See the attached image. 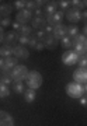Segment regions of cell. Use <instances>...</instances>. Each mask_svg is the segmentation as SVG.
<instances>
[{
  "instance_id": "1",
  "label": "cell",
  "mask_w": 87,
  "mask_h": 126,
  "mask_svg": "<svg viewBox=\"0 0 87 126\" xmlns=\"http://www.w3.org/2000/svg\"><path fill=\"white\" fill-rule=\"evenodd\" d=\"M42 81H44V77L37 70H31L28 72V76L25 79V84H27L28 88H32V90H37L42 86Z\"/></svg>"
},
{
  "instance_id": "3",
  "label": "cell",
  "mask_w": 87,
  "mask_h": 126,
  "mask_svg": "<svg viewBox=\"0 0 87 126\" xmlns=\"http://www.w3.org/2000/svg\"><path fill=\"white\" fill-rule=\"evenodd\" d=\"M66 94L70 97V98H74V99H80L84 95V88H83L82 84H79L76 81H72L66 84Z\"/></svg>"
},
{
  "instance_id": "33",
  "label": "cell",
  "mask_w": 87,
  "mask_h": 126,
  "mask_svg": "<svg viewBox=\"0 0 87 126\" xmlns=\"http://www.w3.org/2000/svg\"><path fill=\"white\" fill-rule=\"evenodd\" d=\"M28 41H30V36H20L18 45H21V46H28Z\"/></svg>"
},
{
  "instance_id": "2",
  "label": "cell",
  "mask_w": 87,
  "mask_h": 126,
  "mask_svg": "<svg viewBox=\"0 0 87 126\" xmlns=\"http://www.w3.org/2000/svg\"><path fill=\"white\" fill-rule=\"evenodd\" d=\"M73 50L79 56H84L87 53V36L79 34L73 38Z\"/></svg>"
},
{
  "instance_id": "21",
  "label": "cell",
  "mask_w": 87,
  "mask_h": 126,
  "mask_svg": "<svg viewBox=\"0 0 87 126\" xmlns=\"http://www.w3.org/2000/svg\"><path fill=\"white\" fill-rule=\"evenodd\" d=\"M0 81L9 86L10 83H13L11 79V72H0Z\"/></svg>"
},
{
  "instance_id": "23",
  "label": "cell",
  "mask_w": 87,
  "mask_h": 126,
  "mask_svg": "<svg viewBox=\"0 0 87 126\" xmlns=\"http://www.w3.org/2000/svg\"><path fill=\"white\" fill-rule=\"evenodd\" d=\"M13 91L17 94H24L25 88H24L23 81H13Z\"/></svg>"
},
{
  "instance_id": "17",
  "label": "cell",
  "mask_w": 87,
  "mask_h": 126,
  "mask_svg": "<svg viewBox=\"0 0 87 126\" xmlns=\"http://www.w3.org/2000/svg\"><path fill=\"white\" fill-rule=\"evenodd\" d=\"M44 45H45L46 49H55L56 46H58V39H55V36L53 35H46L44 38Z\"/></svg>"
},
{
  "instance_id": "44",
  "label": "cell",
  "mask_w": 87,
  "mask_h": 126,
  "mask_svg": "<svg viewBox=\"0 0 87 126\" xmlns=\"http://www.w3.org/2000/svg\"><path fill=\"white\" fill-rule=\"evenodd\" d=\"M83 88H84V95L87 97V83L84 84V86H83Z\"/></svg>"
},
{
  "instance_id": "43",
  "label": "cell",
  "mask_w": 87,
  "mask_h": 126,
  "mask_svg": "<svg viewBox=\"0 0 87 126\" xmlns=\"http://www.w3.org/2000/svg\"><path fill=\"white\" fill-rule=\"evenodd\" d=\"M83 35L87 36V23L84 24V27H83Z\"/></svg>"
},
{
  "instance_id": "26",
  "label": "cell",
  "mask_w": 87,
  "mask_h": 126,
  "mask_svg": "<svg viewBox=\"0 0 87 126\" xmlns=\"http://www.w3.org/2000/svg\"><path fill=\"white\" fill-rule=\"evenodd\" d=\"M9 95H10L9 86L0 81V98H6V97H9Z\"/></svg>"
},
{
  "instance_id": "27",
  "label": "cell",
  "mask_w": 87,
  "mask_h": 126,
  "mask_svg": "<svg viewBox=\"0 0 87 126\" xmlns=\"http://www.w3.org/2000/svg\"><path fill=\"white\" fill-rule=\"evenodd\" d=\"M70 1L69 0H60V1H58V7H59L62 11H68L69 9H70Z\"/></svg>"
},
{
  "instance_id": "42",
  "label": "cell",
  "mask_w": 87,
  "mask_h": 126,
  "mask_svg": "<svg viewBox=\"0 0 87 126\" xmlns=\"http://www.w3.org/2000/svg\"><path fill=\"white\" fill-rule=\"evenodd\" d=\"M82 20H83V21H86V23H87V10H86V11H83V13H82Z\"/></svg>"
},
{
  "instance_id": "12",
  "label": "cell",
  "mask_w": 87,
  "mask_h": 126,
  "mask_svg": "<svg viewBox=\"0 0 87 126\" xmlns=\"http://www.w3.org/2000/svg\"><path fill=\"white\" fill-rule=\"evenodd\" d=\"M13 56L17 59H28L30 56V52L25 46H21V45H17L13 48Z\"/></svg>"
},
{
  "instance_id": "8",
  "label": "cell",
  "mask_w": 87,
  "mask_h": 126,
  "mask_svg": "<svg viewBox=\"0 0 87 126\" xmlns=\"http://www.w3.org/2000/svg\"><path fill=\"white\" fill-rule=\"evenodd\" d=\"M31 20H32V11H30L27 9L17 11V14H16V21L20 23L21 25H27V23H30Z\"/></svg>"
},
{
  "instance_id": "28",
  "label": "cell",
  "mask_w": 87,
  "mask_h": 126,
  "mask_svg": "<svg viewBox=\"0 0 87 126\" xmlns=\"http://www.w3.org/2000/svg\"><path fill=\"white\" fill-rule=\"evenodd\" d=\"M25 4H27V1H25V0H16V1H14V4H13V7H14V9H17L18 11H21V10L25 9Z\"/></svg>"
},
{
  "instance_id": "34",
  "label": "cell",
  "mask_w": 87,
  "mask_h": 126,
  "mask_svg": "<svg viewBox=\"0 0 87 126\" xmlns=\"http://www.w3.org/2000/svg\"><path fill=\"white\" fill-rule=\"evenodd\" d=\"M34 35L37 36V39H38V41H42V42H44V38L46 36V34L44 32V30H39V31H37L35 34H34Z\"/></svg>"
},
{
  "instance_id": "29",
  "label": "cell",
  "mask_w": 87,
  "mask_h": 126,
  "mask_svg": "<svg viewBox=\"0 0 87 126\" xmlns=\"http://www.w3.org/2000/svg\"><path fill=\"white\" fill-rule=\"evenodd\" d=\"M70 4L73 6V9H77L82 11L86 6H84V1H82V0H73V1H70Z\"/></svg>"
},
{
  "instance_id": "19",
  "label": "cell",
  "mask_w": 87,
  "mask_h": 126,
  "mask_svg": "<svg viewBox=\"0 0 87 126\" xmlns=\"http://www.w3.org/2000/svg\"><path fill=\"white\" fill-rule=\"evenodd\" d=\"M24 101L28 104H32L34 101H35V98H37V93H35V90H32V88H27V90L24 91Z\"/></svg>"
},
{
  "instance_id": "36",
  "label": "cell",
  "mask_w": 87,
  "mask_h": 126,
  "mask_svg": "<svg viewBox=\"0 0 87 126\" xmlns=\"http://www.w3.org/2000/svg\"><path fill=\"white\" fill-rule=\"evenodd\" d=\"M32 13H34V17H44V9H37Z\"/></svg>"
},
{
  "instance_id": "16",
  "label": "cell",
  "mask_w": 87,
  "mask_h": 126,
  "mask_svg": "<svg viewBox=\"0 0 87 126\" xmlns=\"http://www.w3.org/2000/svg\"><path fill=\"white\" fill-rule=\"evenodd\" d=\"M58 9H59L58 7V1H46L45 7H44V14H45L46 17H49L53 13H56Z\"/></svg>"
},
{
  "instance_id": "46",
  "label": "cell",
  "mask_w": 87,
  "mask_h": 126,
  "mask_svg": "<svg viewBox=\"0 0 87 126\" xmlns=\"http://www.w3.org/2000/svg\"><path fill=\"white\" fill-rule=\"evenodd\" d=\"M84 56H86V58H87V53H86V55H84Z\"/></svg>"
},
{
  "instance_id": "24",
  "label": "cell",
  "mask_w": 87,
  "mask_h": 126,
  "mask_svg": "<svg viewBox=\"0 0 87 126\" xmlns=\"http://www.w3.org/2000/svg\"><path fill=\"white\" fill-rule=\"evenodd\" d=\"M60 45H62V48H65L66 50H69L70 48H73V38L65 36L63 39L60 41Z\"/></svg>"
},
{
  "instance_id": "40",
  "label": "cell",
  "mask_w": 87,
  "mask_h": 126,
  "mask_svg": "<svg viewBox=\"0 0 87 126\" xmlns=\"http://www.w3.org/2000/svg\"><path fill=\"white\" fill-rule=\"evenodd\" d=\"M4 35H6V32H4V28H1V27H0V44H3V39H4Z\"/></svg>"
},
{
  "instance_id": "7",
  "label": "cell",
  "mask_w": 87,
  "mask_h": 126,
  "mask_svg": "<svg viewBox=\"0 0 87 126\" xmlns=\"http://www.w3.org/2000/svg\"><path fill=\"white\" fill-rule=\"evenodd\" d=\"M18 39H20V35L17 34V32L16 31H9V32H6V35H4L3 45H7V46L14 48V46L18 45Z\"/></svg>"
},
{
  "instance_id": "15",
  "label": "cell",
  "mask_w": 87,
  "mask_h": 126,
  "mask_svg": "<svg viewBox=\"0 0 87 126\" xmlns=\"http://www.w3.org/2000/svg\"><path fill=\"white\" fill-rule=\"evenodd\" d=\"M0 126H14L13 116L6 111H0Z\"/></svg>"
},
{
  "instance_id": "18",
  "label": "cell",
  "mask_w": 87,
  "mask_h": 126,
  "mask_svg": "<svg viewBox=\"0 0 87 126\" xmlns=\"http://www.w3.org/2000/svg\"><path fill=\"white\" fill-rule=\"evenodd\" d=\"M13 11V6L9 3H1L0 4V17L1 18H9L10 14Z\"/></svg>"
},
{
  "instance_id": "6",
  "label": "cell",
  "mask_w": 87,
  "mask_h": 126,
  "mask_svg": "<svg viewBox=\"0 0 87 126\" xmlns=\"http://www.w3.org/2000/svg\"><path fill=\"white\" fill-rule=\"evenodd\" d=\"M18 59L14 58V56H10V58H1L0 59V72H11L18 63H17Z\"/></svg>"
},
{
  "instance_id": "9",
  "label": "cell",
  "mask_w": 87,
  "mask_h": 126,
  "mask_svg": "<svg viewBox=\"0 0 87 126\" xmlns=\"http://www.w3.org/2000/svg\"><path fill=\"white\" fill-rule=\"evenodd\" d=\"M63 18H65V11L58 10V11H56V13H53L52 16L46 17V23H48V25H51V27H55V25L62 24Z\"/></svg>"
},
{
  "instance_id": "41",
  "label": "cell",
  "mask_w": 87,
  "mask_h": 126,
  "mask_svg": "<svg viewBox=\"0 0 87 126\" xmlns=\"http://www.w3.org/2000/svg\"><path fill=\"white\" fill-rule=\"evenodd\" d=\"M80 104H82L83 107H87V97L86 95H83L82 98H80Z\"/></svg>"
},
{
  "instance_id": "14",
  "label": "cell",
  "mask_w": 87,
  "mask_h": 126,
  "mask_svg": "<svg viewBox=\"0 0 87 126\" xmlns=\"http://www.w3.org/2000/svg\"><path fill=\"white\" fill-rule=\"evenodd\" d=\"M66 31H68V27L63 25V24H59V25H55V27H53V32H52V35L55 36V39L62 41L65 36H66Z\"/></svg>"
},
{
  "instance_id": "22",
  "label": "cell",
  "mask_w": 87,
  "mask_h": 126,
  "mask_svg": "<svg viewBox=\"0 0 87 126\" xmlns=\"http://www.w3.org/2000/svg\"><path fill=\"white\" fill-rule=\"evenodd\" d=\"M17 34L20 36H31V34H32L31 25H21V28H20V31Z\"/></svg>"
},
{
  "instance_id": "10",
  "label": "cell",
  "mask_w": 87,
  "mask_h": 126,
  "mask_svg": "<svg viewBox=\"0 0 87 126\" xmlns=\"http://www.w3.org/2000/svg\"><path fill=\"white\" fill-rule=\"evenodd\" d=\"M65 17H66V20H68V21L76 24V23H79V21H82V11H80V10H77V9L70 7L68 11H65Z\"/></svg>"
},
{
  "instance_id": "25",
  "label": "cell",
  "mask_w": 87,
  "mask_h": 126,
  "mask_svg": "<svg viewBox=\"0 0 87 126\" xmlns=\"http://www.w3.org/2000/svg\"><path fill=\"white\" fill-rule=\"evenodd\" d=\"M77 35H79L77 25H69L68 31H66V36H69V38H74V36H77Z\"/></svg>"
},
{
  "instance_id": "13",
  "label": "cell",
  "mask_w": 87,
  "mask_h": 126,
  "mask_svg": "<svg viewBox=\"0 0 87 126\" xmlns=\"http://www.w3.org/2000/svg\"><path fill=\"white\" fill-rule=\"evenodd\" d=\"M46 25H48V23H46L45 17H32V20H31V28L32 30L39 31V30H44Z\"/></svg>"
},
{
  "instance_id": "39",
  "label": "cell",
  "mask_w": 87,
  "mask_h": 126,
  "mask_svg": "<svg viewBox=\"0 0 87 126\" xmlns=\"http://www.w3.org/2000/svg\"><path fill=\"white\" fill-rule=\"evenodd\" d=\"M44 49H45V45H44L42 41H39L37 44V46H35V50H44Z\"/></svg>"
},
{
  "instance_id": "45",
  "label": "cell",
  "mask_w": 87,
  "mask_h": 126,
  "mask_svg": "<svg viewBox=\"0 0 87 126\" xmlns=\"http://www.w3.org/2000/svg\"><path fill=\"white\" fill-rule=\"evenodd\" d=\"M84 6H86V7H87V1H84Z\"/></svg>"
},
{
  "instance_id": "37",
  "label": "cell",
  "mask_w": 87,
  "mask_h": 126,
  "mask_svg": "<svg viewBox=\"0 0 87 126\" xmlns=\"http://www.w3.org/2000/svg\"><path fill=\"white\" fill-rule=\"evenodd\" d=\"M11 27H13V31L18 32V31H20V28H21V24H20V23H17V21H13V24H11Z\"/></svg>"
},
{
  "instance_id": "31",
  "label": "cell",
  "mask_w": 87,
  "mask_h": 126,
  "mask_svg": "<svg viewBox=\"0 0 87 126\" xmlns=\"http://www.w3.org/2000/svg\"><path fill=\"white\" fill-rule=\"evenodd\" d=\"M13 24V21H11V18H1V21H0V27L1 28H6V27H10Z\"/></svg>"
},
{
  "instance_id": "38",
  "label": "cell",
  "mask_w": 87,
  "mask_h": 126,
  "mask_svg": "<svg viewBox=\"0 0 87 126\" xmlns=\"http://www.w3.org/2000/svg\"><path fill=\"white\" fill-rule=\"evenodd\" d=\"M45 3L46 1H42V0H35V7L37 9H44L45 7Z\"/></svg>"
},
{
  "instance_id": "4",
  "label": "cell",
  "mask_w": 87,
  "mask_h": 126,
  "mask_svg": "<svg viewBox=\"0 0 87 126\" xmlns=\"http://www.w3.org/2000/svg\"><path fill=\"white\" fill-rule=\"evenodd\" d=\"M28 76V67L24 64H17L11 70V79L13 81H25Z\"/></svg>"
},
{
  "instance_id": "35",
  "label": "cell",
  "mask_w": 87,
  "mask_h": 126,
  "mask_svg": "<svg viewBox=\"0 0 87 126\" xmlns=\"http://www.w3.org/2000/svg\"><path fill=\"white\" fill-rule=\"evenodd\" d=\"M25 9L30 10V11H34V10H37V7H35V1H27V4H25Z\"/></svg>"
},
{
  "instance_id": "30",
  "label": "cell",
  "mask_w": 87,
  "mask_h": 126,
  "mask_svg": "<svg viewBox=\"0 0 87 126\" xmlns=\"http://www.w3.org/2000/svg\"><path fill=\"white\" fill-rule=\"evenodd\" d=\"M77 64H79V69H87V58L86 56H80Z\"/></svg>"
},
{
  "instance_id": "20",
  "label": "cell",
  "mask_w": 87,
  "mask_h": 126,
  "mask_svg": "<svg viewBox=\"0 0 87 126\" xmlns=\"http://www.w3.org/2000/svg\"><path fill=\"white\" fill-rule=\"evenodd\" d=\"M10 56H13V48L3 45L0 48V58H10Z\"/></svg>"
},
{
  "instance_id": "47",
  "label": "cell",
  "mask_w": 87,
  "mask_h": 126,
  "mask_svg": "<svg viewBox=\"0 0 87 126\" xmlns=\"http://www.w3.org/2000/svg\"><path fill=\"white\" fill-rule=\"evenodd\" d=\"M0 21H1V17H0Z\"/></svg>"
},
{
  "instance_id": "32",
  "label": "cell",
  "mask_w": 87,
  "mask_h": 126,
  "mask_svg": "<svg viewBox=\"0 0 87 126\" xmlns=\"http://www.w3.org/2000/svg\"><path fill=\"white\" fill-rule=\"evenodd\" d=\"M38 42H39V41L37 39V36H35V35H32V36H30V41H28V46H30V48H34V49H35V46H37Z\"/></svg>"
},
{
  "instance_id": "5",
  "label": "cell",
  "mask_w": 87,
  "mask_h": 126,
  "mask_svg": "<svg viewBox=\"0 0 87 126\" xmlns=\"http://www.w3.org/2000/svg\"><path fill=\"white\" fill-rule=\"evenodd\" d=\"M79 59H80V56L74 50L69 49V50H65L63 53H62V62L66 66H74V64H77Z\"/></svg>"
},
{
  "instance_id": "11",
  "label": "cell",
  "mask_w": 87,
  "mask_h": 126,
  "mask_svg": "<svg viewBox=\"0 0 87 126\" xmlns=\"http://www.w3.org/2000/svg\"><path fill=\"white\" fill-rule=\"evenodd\" d=\"M73 80L79 84L87 83V69H77L73 72Z\"/></svg>"
}]
</instances>
